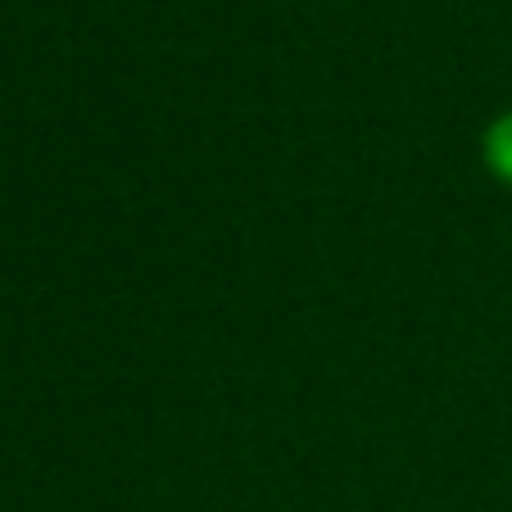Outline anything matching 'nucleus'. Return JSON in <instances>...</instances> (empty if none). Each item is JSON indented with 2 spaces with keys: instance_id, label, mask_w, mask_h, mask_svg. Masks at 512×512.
I'll list each match as a JSON object with an SVG mask.
<instances>
[{
  "instance_id": "f257e3e1",
  "label": "nucleus",
  "mask_w": 512,
  "mask_h": 512,
  "mask_svg": "<svg viewBox=\"0 0 512 512\" xmlns=\"http://www.w3.org/2000/svg\"><path fill=\"white\" fill-rule=\"evenodd\" d=\"M481 159H485V168H490L494 182L512 186V109H508V114H499L490 127H485Z\"/></svg>"
}]
</instances>
